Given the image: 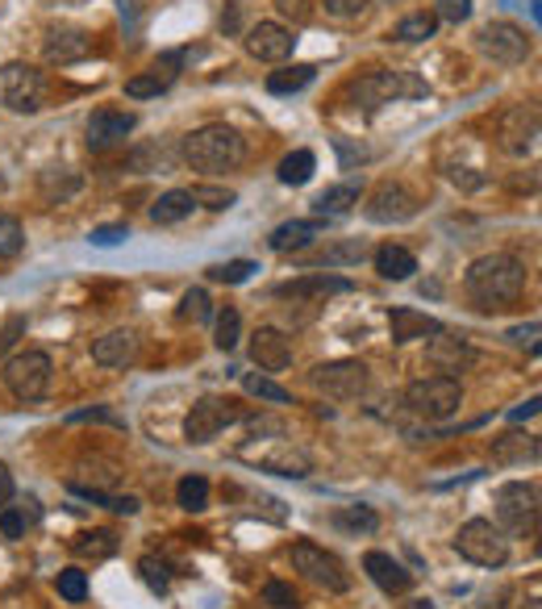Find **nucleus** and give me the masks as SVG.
<instances>
[{
	"label": "nucleus",
	"instance_id": "22",
	"mask_svg": "<svg viewBox=\"0 0 542 609\" xmlns=\"http://www.w3.org/2000/svg\"><path fill=\"white\" fill-rule=\"evenodd\" d=\"M364 572H368L375 588H384L389 597H401L414 588V572H405V563H396L389 551H368L364 556Z\"/></svg>",
	"mask_w": 542,
	"mask_h": 609
},
{
	"label": "nucleus",
	"instance_id": "10",
	"mask_svg": "<svg viewBox=\"0 0 542 609\" xmlns=\"http://www.w3.org/2000/svg\"><path fill=\"white\" fill-rule=\"evenodd\" d=\"M243 418H247V409L238 401H230V397H200L184 418V438L188 443H213L225 426H234Z\"/></svg>",
	"mask_w": 542,
	"mask_h": 609
},
{
	"label": "nucleus",
	"instance_id": "49",
	"mask_svg": "<svg viewBox=\"0 0 542 609\" xmlns=\"http://www.w3.org/2000/svg\"><path fill=\"white\" fill-rule=\"evenodd\" d=\"M434 17L459 26V22H468L471 17V0H439V4H434Z\"/></svg>",
	"mask_w": 542,
	"mask_h": 609
},
{
	"label": "nucleus",
	"instance_id": "18",
	"mask_svg": "<svg viewBox=\"0 0 542 609\" xmlns=\"http://www.w3.org/2000/svg\"><path fill=\"white\" fill-rule=\"evenodd\" d=\"M42 54H47V63H54V67L79 63V59L93 54V34L84 26H54L47 34V42H42Z\"/></svg>",
	"mask_w": 542,
	"mask_h": 609
},
{
	"label": "nucleus",
	"instance_id": "39",
	"mask_svg": "<svg viewBox=\"0 0 542 609\" xmlns=\"http://www.w3.org/2000/svg\"><path fill=\"white\" fill-rule=\"evenodd\" d=\"M434 29H439V17H434V13H414V17H405V22L393 29V38L396 42H426V38H434Z\"/></svg>",
	"mask_w": 542,
	"mask_h": 609
},
{
	"label": "nucleus",
	"instance_id": "14",
	"mask_svg": "<svg viewBox=\"0 0 542 609\" xmlns=\"http://www.w3.org/2000/svg\"><path fill=\"white\" fill-rule=\"evenodd\" d=\"M534 138H539V109L534 104H509L496 117V147L505 154H514V159L530 154Z\"/></svg>",
	"mask_w": 542,
	"mask_h": 609
},
{
	"label": "nucleus",
	"instance_id": "17",
	"mask_svg": "<svg viewBox=\"0 0 542 609\" xmlns=\"http://www.w3.org/2000/svg\"><path fill=\"white\" fill-rule=\"evenodd\" d=\"M138 126V117L134 113H125V109H97L93 117H88V151H113V147H122L125 138L134 134Z\"/></svg>",
	"mask_w": 542,
	"mask_h": 609
},
{
	"label": "nucleus",
	"instance_id": "23",
	"mask_svg": "<svg viewBox=\"0 0 542 609\" xmlns=\"http://www.w3.org/2000/svg\"><path fill=\"white\" fill-rule=\"evenodd\" d=\"M250 359H255L263 372H284V368L293 363V343L280 331L263 326V331L250 334Z\"/></svg>",
	"mask_w": 542,
	"mask_h": 609
},
{
	"label": "nucleus",
	"instance_id": "8",
	"mask_svg": "<svg viewBox=\"0 0 542 609\" xmlns=\"http://www.w3.org/2000/svg\"><path fill=\"white\" fill-rule=\"evenodd\" d=\"M293 568L305 581L325 588V593H346L350 588V572L343 568V559L334 556V551H325V547H318V543H309V538L293 543Z\"/></svg>",
	"mask_w": 542,
	"mask_h": 609
},
{
	"label": "nucleus",
	"instance_id": "53",
	"mask_svg": "<svg viewBox=\"0 0 542 609\" xmlns=\"http://www.w3.org/2000/svg\"><path fill=\"white\" fill-rule=\"evenodd\" d=\"M275 9H280V13H284V17H293L296 26H300V22H309V17H313V9H309V0H275Z\"/></svg>",
	"mask_w": 542,
	"mask_h": 609
},
{
	"label": "nucleus",
	"instance_id": "31",
	"mask_svg": "<svg viewBox=\"0 0 542 609\" xmlns=\"http://www.w3.org/2000/svg\"><path fill=\"white\" fill-rule=\"evenodd\" d=\"M375 272L384 279H393V284H401V279H409L418 272V259H414V251H405V247H396V243H384V247L375 251Z\"/></svg>",
	"mask_w": 542,
	"mask_h": 609
},
{
	"label": "nucleus",
	"instance_id": "28",
	"mask_svg": "<svg viewBox=\"0 0 542 609\" xmlns=\"http://www.w3.org/2000/svg\"><path fill=\"white\" fill-rule=\"evenodd\" d=\"M359 192H364V188H359L355 179L334 184V188H325L318 201H313V213H318V217H330V222H334V217H346V213L359 204Z\"/></svg>",
	"mask_w": 542,
	"mask_h": 609
},
{
	"label": "nucleus",
	"instance_id": "42",
	"mask_svg": "<svg viewBox=\"0 0 542 609\" xmlns=\"http://www.w3.org/2000/svg\"><path fill=\"white\" fill-rule=\"evenodd\" d=\"M255 272H259V263H255V259H230V263L209 268V279H218V284H247Z\"/></svg>",
	"mask_w": 542,
	"mask_h": 609
},
{
	"label": "nucleus",
	"instance_id": "5",
	"mask_svg": "<svg viewBox=\"0 0 542 609\" xmlns=\"http://www.w3.org/2000/svg\"><path fill=\"white\" fill-rule=\"evenodd\" d=\"M405 406L426 422H446L464 406V384L451 381V376H421L405 388Z\"/></svg>",
	"mask_w": 542,
	"mask_h": 609
},
{
	"label": "nucleus",
	"instance_id": "35",
	"mask_svg": "<svg viewBox=\"0 0 542 609\" xmlns=\"http://www.w3.org/2000/svg\"><path fill=\"white\" fill-rule=\"evenodd\" d=\"M318 172V154L313 151H293L284 163H280V184H288V188H300V184H309Z\"/></svg>",
	"mask_w": 542,
	"mask_h": 609
},
{
	"label": "nucleus",
	"instance_id": "15",
	"mask_svg": "<svg viewBox=\"0 0 542 609\" xmlns=\"http://www.w3.org/2000/svg\"><path fill=\"white\" fill-rule=\"evenodd\" d=\"M426 359H430V368H434L439 376H451V381H459V372H468L471 363H476V347H471L464 334L439 331V334H430Z\"/></svg>",
	"mask_w": 542,
	"mask_h": 609
},
{
	"label": "nucleus",
	"instance_id": "41",
	"mask_svg": "<svg viewBox=\"0 0 542 609\" xmlns=\"http://www.w3.org/2000/svg\"><path fill=\"white\" fill-rule=\"evenodd\" d=\"M25 247V229L13 213H0V259H17Z\"/></svg>",
	"mask_w": 542,
	"mask_h": 609
},
{
	"label": "nucleus",
	"instance_id": "11",
	"mask_svg": "<svg viewBox=\"0 0 542 609\" xmlns=\"http://www.w3.org/2000/svg\"><path fill=\"white\" fill-rule=\"evenodd\" d=\"M4 384L17 401H42L50 388V356L47 351H25L4 363Z\"/></svg>",
	"mask_w": 542,
	"mask_h": 609
},
{
	"label": "nucleus",
	"instance_id": "57",
	"mask_svg": "<svg viewBox=\"0 0 542 609\" xmlns=\"http://www.w3.org/2000/svg\"><path fill=\"white\" fill-rule=\"evenodd\" d=\"M509 418H514V422H526V418H539V397H530V401H526L521 409H514Z\"/></svg>",
	"mask_w": 542,
	"mask_h": 609
},
{
	"label": "nucleus",
	"instance_id": "4",
	"mask_svg": "<svg viewBox=\"0 0 542 609\" xmlns=\"http://www.w3.org/2000/svg\"><path fill=\"white\" fill-rule=\"evenodd\" d=\"M496 531L509 538L539 531V484L514 481L496 488Z\"/></svg>",
	"mask_w": 542,
	"mask_h": 609
},
{
	"label": "nucleus",
	"instance_id": "21",
	"mask_svg": "<svg viewBox=\"0 0 542 609\" xmlns=\"http://www.w3.org/2000/svg\"><path fill=\"white\" fill-rule=\"evenodd\" d=\"M138 351H143L138 331H109L93 343V359L100 368H130L138 359Z\"/></svg>",
	"mask_w": 542,
	"mask_h": 609
},
{
	"label": "nucleus",
	"instance_id": "52",
	"mask_svg": "<svg viewBox=\"0 0 542 609\" xmlns=\"http://www.w3.org/2000/svg\"><path fill=\"white\" fill-rule=\"evenodd\" d=\"M125 238H130V226H125V222L93 229V243H97V247H118V243H125Z\"/></svg>",
	"mask_w": 542,
	"mask_h": 609
},
{
	"label": "nucleus",
	"instance_id": "46",
	"mask_svg": "<svg viewBox=\"0 0 542 609\" xmlns=\"http://www.w3.org/2000/svg\"><path fill=\"white\" fill-rule=\"evenodd\" d=\"M54 588H59V597H63V601H72V606H79V601L88 597V576H84L79 568H67V572H59V581H54Z\"/></svg>",
	"mask_w": 542,
	"mask_h": 609
},
{
	"label": "nucleus",
	"instance_id": "13",
	"mask_svg": "<svg viewBox=\"0 0 542 609\" xmlns=\"http://www.w3.org/2000/svg\"><path fill=\"white\" fill-rule=\"evenodd\" d=\"M476 47H480L484 59H493L501 67H518V63H526V54H530V38L514 22H489V26L476 34Z\"/></svg>",
	"mask_w": 542,
	"mask_h": 609
},
{
	"label": "nucleus",
	"instance_id": "54",
	"mask_svg": "<svg viewBox=\"0 0 542 609\" xmlns=\"http://www.w3.org/2000/svg\"><path fill=\"white\" fill-rule=\"evenodd\" d=\"M67 422H109V426L125 431V422L118 418V413H109V409H84V413H72Z\"/></svg>",
	"mask_w": 542,
	"mask_h": 609
},
{
	"label": "nucleus",
	"instance_id": "16",
	"mask_svg": "<svg viewBox=\"0 0 542 609\" xmlns=\"http://www.w3.org/2000/svg\"><path fill=\"white\" fill-rule=\"evenodd\" d=\"M418 197L405 184H380L368 197V222H375V226H401V222L418 217Z\"/></svg>",
	"mask_w": 542,
	"mask_h": 609
},
{
	"label": "nucleus",
	"instance_id": "1",
	"mask_svg": "<svg viewBox=\"0 0 542 609\" xmlns=\"http://www.w3.org/2000/svg\"><path fill=\"white\" fill-rule=\"evenodd\" d=\"M464 293H468V301L476 309L501 313V309L521 301V293H526V263H521L518 254H484V259H476L468 268Z\"/></svg>",
	"mask_w": 542,
	"mask_h": 609
},
{
	"label": "nucleus",
	"instance_id": "36",
	"mask_svg": "<svg viewBox=\"0 0 542 609\" xmlns=\"http://www.w3.org/2000/svg\"><path fill=\"white\" fill-rule=\"evenodd\" d=\"M338 531L346 534H371L375 526H380V518H375V509L368 506H343V509H334V518H330Z\"/></svg>",
	"mask_w": 542,
	"mask_h": 609
},
{
	"label": "nucleus",
	"instance_id": "55",
	"mask_svg": "<svg viewBox=\"0 0 542 609\" xmlns=\"http://www.w3.org/2000/svg\"><path fill=\"white\" fill-rule=\"evenodd\" d=\"M514 347H534V338H539V322H526V326H514V331L505 334Z\"/></svg>",
	"mask_w": 542,
	"mask_h": 609
},
{
	"label": "nucleus",
	"instance_id": "20",
	"mask_svg": "<svg viewBox=\"0 0 542 609\" xmlns=\"http://www.w3.org/2000/svg\"><path fill=\"white\" fill-rule=\"evenodd\" d=\"M296 38L293 29L275 26V22H259V26H250L247 34V51L255 59H263V63H284L288 54H293Z\"/></svg>",
	"mask_w": 542,
	"mask_h": 609
},
{
	"label": "nucleus",
	"instance_id": "59",
	"mask_svg": "<svg viewBox=\"0 0 542 609\" xmlns=\"http://www.w3.org/2000/svg\"><path fill=\"white\" fill-rule=\"evenodd\" d=\"M401 609H434L430 601H409V606H401Z\"/></svg>",
	"mask_w": 542,
	"mask_h": 609
},
{
	"label": "nucleus",
	"instance_id": "3",
	"mask_svg": "<svg viewBox=\"0 0 542 609\" xmlns=\"http://www.w3.org/2000/svg\"><path fill=\"white\" fill-rule=\"evenodd\" d=\"M430 92V84L418 76V72H371V76H359L346 84V97L359 104V109H380V104L393 101H421Z\"/></svg>",
	"mask_w": 542,
	"mask_h": 609
},
{
	"label": "nucleus",
	"instance_id": "33",
	"mask_svg": "<svg viewBox=\"0 0 542 609\" xmlns=\"http://www.w3.org/2000/svg\"><path fill=\"white\" fill-rule=\"evenodd\" d=\"M318 76V67L309 63H296V67H284V72H271L268 76V92L271 97H293V92H305Z\"/></svg>",
	"mask_w": 542,
	"mask_h": 609
},
{
	"label": "nucleus",
	"instance_id": "12",
	"mask_svg": "<svg viewBox=\"0 0 542 609\" xmlns=\"http://www.w3.org/2000/svg\"><path fill=\"white\" fill-rule=\"evenodd\" d=\"M309 381L318 393L334 397V401H355L368 393V363L359 359H334V363H321L309 372Z\"/></svg>",
	"mask_w": 542,
	"mask_h": 609
},
{
	"label": "nucleus",
	"instance_id": "7",
	"mask_svg": "<svg viewBox=\"0 0 542 609\" xmlns=\"http://www.w3.org/2000/svg\"><path fill=\"white\" fill-rule=\"evenodd\" d=\"M455 551L476 568H501L509 559V538L496 531L489 518H471L455 534Z\"/></svg>",
	"mask_w": 542,
	"mask_h": 609
},
{
	"label": "nucleus",
	"instance_id": "56",
	"mask_svg": "<svg viewBox=\"0 0 542 609\" xmlns=\"http://www.w3.org/2000/svg\"><path fill=\"white\" fill-rule=\"evenodd\" d=\"M13 497H17V484H13V476H9V468L0 463V509L13 506Z\"/></svg>",
	"mask_w": 542,
	"mask_h": 609
},
{
	"label": "nucleus",
	"instance_id": "30",
	"mask_svg": "<svg viewBox=\"0 0 542 609\" xmlns=\"http://www.w3.org/2000/svg\"><path fill=\"white\" fill-rule=\"evenodd\" d=\"M321 234V222H284V226L271 229V251L288 254V251H305L313 238Z\"/></svg>",
	"mask_w": 542,
	"mask_h": 609
},
{
	"label": "nucleus",
	"instance_id": "9",
	"mask_svg": "<svg viewBox=\"0 0 542 609\" xmlns=\"http://www.w3.org/2000/svg\"><path fill=\"white\" fill-rule=\"evenodd\" d=\"M0 101L13 113H38L47 104V76L29 63H4L0 67Z\"/></svg>",
	"mask_w": 542,
	"mask_h": 609
},
{
	"label": "nucleus",
	"instance_id": "19",
	"mask_svg": "<svg viewBox=\"0 0 542 609\" xmlns=\"http://www.w3.org/2000/svg\"><path fill=\"white\" fill-rule=\"evenodd\" d=\"M184 51H172L163 54L155 67H150L147 76H134L125 79V97H134V101H147V97H159V92H168L175 79H180V67H184Z\"/></svg>",
	"mask_w": 542,
	"mask_h": 609
},
{
	"label": "nucleus",
	"instance_id": "44",
	"mask_svg": "<svg viewBox=\"0 0 542 609\" xmlns=\"http://www.w3.org/2000/svg\"><path fill=\"white\" fill-rule=\"evenodd\" d=\"M209 313H213V304H209V293L205 288H193V293H184V301H180V322H209Z\"/></svg>",
	"mask_w": 542,
	"mask_h": 609
},
{
	"label": "nucleus",
	"instance_id": "58",
	"mask_svg": "<svg viewBox=\"0 0 542 609\" xmlns=\"http://www.w3.org/2000/svg\"><path fill=\"white\" fill-rule=\"evenodd\" d=\"M22 326H25V318H13V322H9V331L0 334V351H4V347H9L13 338H17V331H22Z\"/></svg>",
	"mask_w": 542,
	"mask_h": 609
},
{
	"label": "nucleus",
	"instance_id": "48",
	"mask_svg": "<svg viewBox=\"0 0 542 609\" xmlns=\"http://www.w3.org/2000/svg\"><path fill=\"white\" fill-rule=\"evenodd\" d=\"M188 192H193V201H197V204H205V209H218V213L238 201L234 192H225V188H205V184H197V188H188Z\"/></svg>",
	"mask_w": 542,
	"mask_h": 609
},
{
	"label": "nucleus",
	"instance_id": "2",
	"mask_svg": "<svg viewBox=\"0 0 542 609\" xmlns=\"http://www.w3.org/2000/svg\"><path fill=\"white\" fill-rule=\"evenodd\" d=\"M243 159H247V142L230 126H200L184 138V163L193 172L218 176V172H234Z\"/></svg>",
	"mask_w": 542,
	"mask_h": 609
},
{
	"label": "nucleus",
	"instance_id": "6",
	"mask_svg": "<svg viewBox=\"0 0 542 609\" xmlns=\"http://www.w3.org/2000/svg\"><path fill=\"white\" fill-rule=\"evenodd\" d=\"M238 456L255 463L259 472H271V476H288V481H305L313 472V456L300 451L284 438H259V443H247Z\"/></svg>",
	"mask_w": 542,
	"mask_h": 609
},
{
	"label": "nucleus",
	"instance_id": "26",
	"mask_svg": "<svg viewBox=\"0 0 542 609\" xmlns=\"http://www.w3.org/2000/svg\"><path fill=\"white\" fill-rule=\"evenodd\" d=\"M193 209H197L193 192L188 188H172V192H163L159 201L150 204V222L155 226H180L184 217H193Z\"/></svg>",
	"mask_w": 542,
	"mask_h": 609
},
{
	"label": "nucleus",
	"instance_id": "51",
	"mask_svg": "<svg viewBox=\"0 0 542 609\" xmlns=\"http://www.w3.org/2000/svg\"><path fill=\"white\" fill-rule=\"evenodd\" d=\"M321 4H325V13H330V17H343V22L359 17V13L368 9V0H321Z\"/></svg>",
	"mask_w": 542,
	"mask_h": 609
},
{
	"label": "nucleus",
	"instance_id": "45",
	"mask_svg": "<svg viewBox=\"0 0 542 609\" xmlns=\"http://www.w3.org/2000/svg\"><path fill=\"white\" fill-rule=\"evenodd\" d=\"M238 334H243V318H238V309H222V313H218V338H213V343H218V351L230 356V351L238 347Z\"/></svg>",
	"mask_w": 542,
	"mask_h": 609
},
{
	"label": "nucleus",
	"instance_id": "38",
	"mask_svg": "<svg viewBox=\"0 0 542 609\" xmlns=\"http://www.w3.org/2000/svg\"><path fill=\"white\" fill-rule=\"evenodd\" d=\"M175 501H180V509H188V513L209 509V481L205 476H184L180 488H175Z\"/></svg>",
	"mask_w": 542,
	"mask_h": 609
},
{
	"label": "nucleus",
	"instance_id": "50",
	"mask_svg": "<svg viewBox=\"0 0 542 609\" xmlns=\"http://www.w3.org/2000/svg\"><path fill=\"white\" fill-rule=\"evenodd\" d=\"M0 534H4V538H22L25 534V509L22 506L0 509Z\"/></svg>",
	"mask_w": 542,
	"mask_h": 609
},
{
	"label": "nucleus",
	"instance_id": "60",
	"mask_svg": "<svg viewBox=\"0 0 542 609\" xmlns=\"http://www.w3.org/2000/svg\"><path fill=\"white\" fill-rule=\"evenodd\" d=\"M42 4H79V0H42Z\"/></svg>",
	"mask_w": 542,
	"mask_h": 609
},
{
	"label": "nucleus",
	"instance_id": "25",
	"mask_svg": "<svg viewBox=\"0 0 542 609\" xmlns=\"http://www.w3.org/2000/svg\"><path fill=\"white\" fill-rule=\"evenodd\" d=\"M389 331H393V343H414V338H430V334L443 331V322L439 318H430V313H418V309H409V304H401L389 313Z\"/></svg>",
	"mask_w": 542,
	"mask_h": 609
},
{
	"label": "nucleus",
	"instance_id": "40",
	"mask_svg": "<svg viewBox=\"0 0 542 609\" xmlns=\"http://www.w3.org/2000/svg\"><path fill=\"white\" fill-rule=\"evenodd\" d=\"M138 576L147 581L150 593H168V584H172V563L159 556H143L138 559Z\"/></svg>",
	"mask_w": 542,
	"mask_h": 609
},
{
	"label": "nucleus",
	"instance_id": "32",
	"mask_svg": "<svg viewBox=\"0 0 542 609\" xmlns=\"http://www.w3.org/2000/svg\"><path fill=\"white\" fill-rule=\"evenodd\" d=\"M72 551L79 559H93V563H100V559H113L118 556V534L113 531H84L72 538Z\"/></svg>",
	"mask_w": 542,
	"mask_h": 609
},
{
	"label": "nucleus",
	"instance_id": "29",
	"mask_svg": "<svg viewBox=\"0 0 542 609\" xmlns=\"http://www.w3.org/2000/svg\"><path fill=\"white\" fill-rule=\"evenodd\" d=\"M79 172H72V167H47L42 176H38V197L47 204H63L67 197H75L79 192Z\"/></svg>",
	"mask_w": 542,
	"mask_h": 609
},
{
	"label": "nucleus",
	"instance_id": "37",
	"mask_svg": "<svg viewBox=\"0 0 542 609\" xmlns=\"http://www.w3.org/2000/svg\"><path fill=\"white\" fill-rule=\"evenodd\" d=\"M72 493L75 497H84V501H93V506H104V509H113V513H138V497H113V493H104V488H93V484H72Z\"/></svg>",
	"mask_w": 542,
	"mask_h": 609
},
{
	"label": "nucleus",
	"instance_id": "43",
	"mask_svg": "<svg viewBox=\"0 0 542 609\" xmlns=\"http://www.w3.org/2000/svg\"><path fill=\"white\" fill-rule=\"evenodd\" d=\"M243 388H247L250 397H259V401H271V406H293V393L280 388L275 381H268V376H247Z\"/></svg>",
	"mask_w": 542,
	"mask_h": 609
},
{
	"label": "nucleus",
	"instance_id": "61",
	"mask_svg": "<svg viewBox=\"0 0 542 609\" xmlns=\"http://www.w3.org/2000/svg\"><path fill=\"white\" fill-rule=\"evenodd\" d=\"M0 192H4V176H0Z\"/></svg>",
	"mask_w": 542,
	"mask_h": 609
},
{
	"label": "nucleus",
	"instance_id": "34",
	"mask_svg": "<svg viewBox=\"0 0 542 609\" xmlns=\"http://www.w3.org/2000/svg\"><path fill=\"white\" fill-rule=\"evenodd\" d=\"M364 259H368L364 238H346V243H334V247L313 254V263H321V268H346V263H364Z\"/></svg>",
	"mask_w": 542,
	"mask_h": 609
},
{
	"label": "nucleus",
	"instance_id": "27",
	"mask_svg": "<svg viewBox=\"0 0 542 609\" xmlns=\"http://www.w3.org/2000/svg\"><path fill=\"white\" fill-rule=\"evenodd\" d=\"M493 463H534L539 459V438L534 434H518V431H509V434H501V438H493Z\"/></svg>",
	"mask_w": 542,
	"mask_h": 609
},
{
	"label": "nucleus",
	"instance_id": "24",
	"mask_svg": "<svg viewBox=\"0 0 542 609\" xmlns=\"http://www.w3.org/2000/svg\"><path fill=\"white\" fill-rule=\"evenodd\" d=\"M355 284L346 276H321V272H309V276H296L288 284H280L275 293L280 297H293V301H313V297H338V293H350Z\"/></svg>",
	"mask_w": 542,
	"mask_h": 609
},
{
	"label": "nucleus",
	"instance_id": "47",
	"mask_svg": "<svg viewBox=\"0 0 542 609\" xmlns=\"http://www.w3.org/2000/svg\"><path fill=\"white\" fill-rule=\"evenodd\" d=\"M263 601H268L271 609H300L296 588H293V584H284V581H268V584H263Z\"/></svg>",
	"mask_w": 542,
	"mask_h": 609
}]
</instances>
